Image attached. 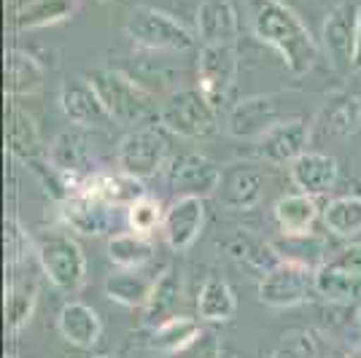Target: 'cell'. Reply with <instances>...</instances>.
<instances>
[{
  "instance_id": "6da1fadb",
  "label": "cell",
  "mask_w": 361,
  "mask_h": 358,
  "mask_svg": "<svg viewBox=\"0 0 361 358\" xmlns=\"http://www.w3.org/2000/svg\"><path fill=\"white\" fill-rule=\"evenodd\" d=\"M248 14L254 35L281 54L288 73L305 75L313 70L318 57L316 38L291 6L283 0H251Z\"/></svg>"
},
{
  "instance_id": "7a4b0ae2",
  "label": "cell",
  "mask_w": 361,
  "mask_h": 358,
  "mask_svg": "<svg viewBox=\"0 0 361 358\" xmlns=\"http://www.w3.org/2000/svg\"><path fill=\"white\" fill-rule=\"evenodd\" d=\"M84 78L97 90L114 121L137 124L154 116V92L146 90L133 75L114 70V68H94Z\"/></svg>"
},
{
  "instance_id": "3957f363",
  "label": "cell",
  "mask_w": 361,
  "mask_h": 358,
  "mask_svg": "<svg viewBox=\"0 0 361 358\" xmlns=\"http://www.w3.org/2000/svg\"><path fill=\"white\" fill-rule=\"evenodd\" d=\"M124 35L143 51L162 54V51H186L192 49L197 35L183 22H178L173 14L151 8V6H137L130 11L124 22Z\"/></svg>"
},
{
  "instance_id": "277c9868",
  "label": "cell",
  "mask_w": 361,
  "mask_h": 358,
  "mask_svg": "<svg viewBox=\"0 0 361 358\" xmlns=\"http://www.w3.org/2000/svg\"><path fill=\"white\" fill-rule=\"evenodd\" d=\"M35 254L49 283L62 294H75L87 280V259L81 245L65 232H46L35 242Z\"/></svg>"
},
{
  "instance_id": "5b68a950",
  "label": "cell",
  "mask_w": 361,
  "mask_h": 358,
  "mask_svg": "<svg viewBox=\"0 0 361 358\" xmlns=\"http://www.w3.org/2000/svg\"><path fill=\"white\" fill-rule=\"evenodd\" d=\"M216 108H213L202 92L197 90H178L173 92L159 108V124L167 132L183 140H202L216 132Z\"/></svg>"
},
{
  "instance_id": "8992f818",
  "label": "cell",
  "mask_w": 361,
  "mask_h": 358,
  "mask_svg": "<svg viewBox=\"0 0 361 358\" xmlns=\"http://www.w3.org/2000/svg\"><path fill=\"white\" fill-rule=\"evenodd\" d=\"M238 81V51L235 44H208L197 57V90L202 97L221 111Z\"/></svg>"
},
{
  "instance_id": "52a82bcc",
  "label": "cell",
  "mask_w": 361,
  "mask_h": 358,
  "mask_svg": "<svg viewBox=\"0 0 361 358\" xmlns=\"http://www.w3.org/2000/svg\"><path fill=\"white\" fill-rule=\"evenodd\" d=\"M167 156H170V143L154 127H140L135 132H127L116 149L119 173L137 180L154 178L165 167Z\"/></svg>"
},
{
  "instance_id": "ba28073f",
  "label": "cell",
  "mask_w": 361,
  "mask_h": 358,
  "mask_svg": "<svg viewBox=\"0 0 361 358\" xmlns=\"http://www.w3.org/2000/svg\"><path fill=\"white\" fill-rule=\"evenodd\" d=\"M356 38H359V6L353 3H337L331 8L324 27L321 41L326 60L337 73H350L356 65Z\"/></svg>"
},
{
  "instance_id": "9c48e42d",
  "label": "cell",
  "mask_w": 361,
  "mask_h": 358,
  "mask_svg": "<svg viewBox=\"0 0 361 358\" xmlns=\"http://www.w3.org/2000/svg\"><path fill=\"white\" fill-rule=\"evenodd\" d=\"M313 294H316V272L288 261H281L259 280V302L275 310L297 307Z\"/></svg>"
},
{
  "instance_id": "30bf717a",
  "label": "cell",
  "mask_w": 361,
  "mask_h": 358,
  "mask_svg": "<svg viewBox=\"0 0 361 358\" xmlns=\"http://www.w3.org/2000/svg\"><path fill=\"white\" fill-rule=\"evenodd\" d=\"M46 162L65 180L68 192L81 189V183L90 175H94L92 173L90 143H87V135L81 130H65V132L57 135L51 140L49 151H46Z\"/></svg>"
},
{
  "instance_id": "8fae6325",
  "label": "cell",
  "mask_w": 361,
  "mask_h": 358,
  "mask_svg": "<svg viewBox=\"0 0 361 358\" xmlns=\"http://www.w3.org/2000/svg\"><path fill=\"white\" fill-rule=\"evenodd\" d=\"M116 210L119 208L103 202L100 197L90 195L87 189H75L60 202L62 221L87 237L108 235L116 226Z\"/></svg>"
},
{
  "instance_id": "7c38bea8",
  "label": "cell",
  "mask_w": 361,
  "mask_h": 358,
  "mask_svg": "<svg viewBox=\"0 0 361 358\" xmlns=\"http://www.w3.org/2000/svg\"><path fill=\"white\" fill-rule=\"evenodd\" d=\"M310 140H313L310 124H305L302 119H283L275 121L270 130L256 140V151L267 162L291 167L302 154H307Z\"/></svg>"
},
{
  "instance_id": "4fadbf2b",
  "label": "cell",
  "mask_w": 361,
  "mask_h": 358,
  "mask_svg": "<svg viewBox=\"0 0 361 358\" xmlns=\"http://www.w3.org/2000/svg\"><path fill=\"white\" fill-rule=\"evenodd\" d=\"M224 173L202 154H183L170 167V189L180 197L208 199L221 189Z\"/></svg>"
},
{
  "instance_id": "5bb4252c",
  "label": "cell",
  "mask_w": 361,
  "mask_h": 358,
  "mask_svg": "<svg viewBox=\"0 0 361 358\" xmlns=\"http://www.w3.org/2000/svg\"><path fill=\"white\" fill-rule=\"evenodd\" d=\"M205 226V199L200 197H178L165 210L162 237L173 251H189Z\"/></svg>"
},
{
  "instance_id": "9a60e30c",
  "label": "cell",
  "mask_w": 361,
  "mask_h": 358,
  "mask_svg": "<svg viewBox=\"0 0 361 358\" xmlns=\"http://www.w3.org/2000/svg\"><path fill=\"white\" fill-rule=\"evenodd\" d=\"M361 130V97L359 94H334L326 105L318 111V116L310 124V132L318 140H343Z\"/></svg>"
},
{
  "instance_id": "2e32d148",
  "label": "cell",
  "mask_w": 361,
  "mask_h": 358,
  "mask_svg": "<svg viewBox=\"0 0 361 358\" xmlns=\"http://www.w3.org/2000/svg\"><path fill=\"white\" fill-rule=\"evenodd\" d=\"M62 113L73 121L75 127H106L111 119L106 103L100 100L97 90L87 78H73L65 81L60 90Z\"/></svg>"
},
{
  "instance_id": "e0dca14e",
  "label": "cell",
  "mask_w": 361,
  "mask_h": 358,
  "mask_svg": "<svg viewBox=\"0 0 361 358\" xmlns=\"http://www.w3.org/2000/svg\"><path fill=\"white\" fill-rule=\"evenodd\" d=\"M278 119V108L272 97L256 94V97H245L229 111V121L226 130L238 140H259L262 135L270 130Z\"/></svg>"
},
{
  "instance_id": "ac0fdd59",
  "label": "cell",
  "mask_w": 361,
  "mask_h": 358,
  "mask_svg": "<svg viewBox=\"0 0 361 358\" xmlns=\"http://www.w3.org/2000/svg\"><path fill=\"white\" fill-rule=\"evenodd\" d=\"M288 175H291L294 186L300 189L302 195L321 197L329 195L331 189H334V183L340 178V164L329 154L307 151V154H302L300 159L288 167Z\"/></svg>"
},
{
  "instance_id": "d6986e66",
  "label": "cell",
  "mask_w": 361,
  "mask_h": 358,
  "mask_svg": "<svg viewBox=\"0 0 361 358\" xmlns=\"http://www.w3.org/2000/svg\"><path fill=\"white\" fill-rule=\"evenodd\" d=\"M264 195V175L259 167L251 164H238L232 170H226L221 178V205L232 210H251L262 202Z\"/></svg>"
},
{
  "instance_id": "ffe728a7",
  "label": "cell",
  "mask_w": 361,
  "mask_h": 358,
  "mask_svg": "<svg viewBox=\"0 0 361 358\" xmlns=\"http://www.w3.org/2000/svg\"><path fill=\"white\" fill-rule=\"evenodd\" d=\"M197 38L208 44L238 41V11L229 0H205L197 8Z\"/></svg>"
},
{
  "instance_id": "44dd1931",
  "label": "cell",
  "mask_w": 361,
  "mask_h": 358,
  "mask_svg": "<svg viewBox=\"0 0 361 358\" xmlns=\"http://www.w3.org/2000/svg\"><path fill=\"white\" fill-rule=\"evenodd\" d=\"M183 307V280L176 269L167 267L157 280H154V291L149 297V304L143 307V326L157 328L170 318L180 313Z\"/></svg>"
},
{
  "instance_id": "7402d4cb",
  "label": "cell",
  "mask_w": 361,
  "mask_h": 358,
  "mask_svg": "<svg viewBox=\"0 0 361 358\" xmlns=\"http://www.w3.org/2000/svg\"><path fill=\"white\" fill-rule=\"evenodd\" d=\"M57 328L62 340L75 345V347H92L97 345L103 334V321L100 315L84 302H68L57 315Z\"/></svg>"
},
{
  "instance_id": "603a6c76",
  "label": "cell",
  "mask_w": 361,
  "mask_h": 358,
  "mask_svg": "<svg viewBox=\"0 0 361 358\" xmlns=\"http://www.w3.org/2000/svg\"><path fill=\"white\" fill-rule=\"evenodd\" d=\"M154 280L149 278L143 269H119V272H111L106 278V297L111 302H116L121 307H146L149 297L154 291Z\"/></svg>"
},
{
  "instance_id": "cb8c5ba5",
  "label": "cell",
  "mask_w": 361,
  "mask_h": 358,
  "mask_svg": "<svg viewBox=\"0 0 361 358\" xmlns=\"http://www.w3.org/2000/svg\"><path fill=\"white\" fill-rule=\"evenodd\" d=\"M78 11V0H27L16 8V30H44L68 22Z\"/></svg>"
},
{
  "instance_id": "d4e9b609",
  "label": "cell",
  "mask_w": 361,
  "mask_h": 358,
  "mask_svg": "<svg viewBox=\"0 0 361 358\" xmlns=\"http://www.w3.org/2000/svg\"><path fill=\"white\" fill-rule=\"evenodd\" d=\"M81 189H87L90 195L100 197L103 202L114 205V208H130L135 199L146 195V189L140 186L137 178H130L124 173H94L81 183Z\"/></svg>"
},
{
  "instance_id": "484cf974",
  "label": "cell",
  "mask_w": 361,
  "mask_h": 358,
  "mask_svg": "<svg viewBox=\"0 0 361 358\" xmlns=\"http://www.w3.org/2000/svg\"><path fill=\"white\" fill-rule=\"evenodd\" d=\"M321 210L316 197L310 195H286L275 202V221L281 226L283 235H307L313 232V224L318 221Z\"/></svg>"
},
{
  "instance_id": "4316f807",
  "label": "cell",
  "mask_w": 361,
  "mask_h": 358,
  "mask_svg": "<svg viewBox=\"0 0 361 358\" xmlns=\"http://www.w3.org/2000/svg\"><path fill=\"white\" fill-rule=\"evenodd\" d=\"M200 334H202V326H200L197 318H192V315H176V318H170L165 323H159L157 328H151L146 345H149L151 350H157V353L178 356V353H183L189 345L195 342Z\"/></svg>"
},
{
  "instance_id": "83f0119b",
  "label": "cell",
  "mask_w": 361,
  "mask_h": 358,
  "mask_svg": "<svg viewBox=\"0 0 361 358\" xmlns=\"http://www.w3.org/2000/svg\"><path fill=\"white\" fill-rule=\"evenodd\" d=\"M44 87V65L30 51L11 49L6 54V92L11 97H27Z\"/></svg>"
},
{
  "instance_id": "f1b7e54d",
  "label": "cell",
  "mask_w": 361,
  "mask_h": 358,
  "mask_svg": "<svg viewBox=\"0 0 361 358\" xmlns=\"http://www.w3.org/2000/svg\"><path fill=\"white\" fill-rule=\"evenodd\" d=\"M8 151L14 154L19 162H25L27 167L38 170V159L44 156V143H41V135L38 127L32 121L30 113L11 108V121H8Z\"/></svg>"
},
{
  "instance_id": "f546056e",
  "label": "cell",
  "mask_w": 361,
  "mask_h": 358,
  "mask_svg": "<svg viewBox=\"0 0 361 358\" xmlns=\"http://www.w3.org/2000/svg\"><path fill=\"white\" fill-rule=\"evenodd\" d=\"M235 313H238V299L232 294L229 283L224 278L208 275L200 285V294H197V315L202 321L221 323V321H232Z\"/></svg>"
},
{
  "instance_id": "4dcf8cb0",
  "label": "cell",
  "mask_w": 361,
  "mask_h": 358,
  "mask_svg": "<svg viewBox=\"0 0 361 358\" xmlns=\"http://www.w3.org/2000/svg\"><path fill=\"white\" fill-rule=\"evenodd\" d=\"M272 245H275V251L281 256V261L300 264V267H307L313 269V272L329 261L326 259V242L316 237L313 232H307V235H283L281 240H275Z\"/></svg>"
},
{
  "instance_id": "1f68e13d",
  "label": "cell",
  "mask_w": 361,
  "mask_h": 358,
  "mask_svg": "<svg viewBox=\"0 0 361 358\" xmlns=\"http://www.w3.org/2000/svg\"><path fill=\"white\" fill-rule=\"evenodd\" d=\"M321 221L334 237L350 240L361 235V195H345L329 199L321 210Z\"/></svg>"
},
{
  "instance_id": "d6a6232c",
  "label": "cell",
  "mask_w": 361,
  "mask_h": 358,
  "mask_svg": "<svg viewBox=\"0 0 361 358\" xmlns=\"http://www.w3.org/2000/svg\"><path fill=\"white\" fill-rule=\"evenodd\" d=\"M316 294L334 304H361V278H353L326 261L316 269Z\"/></svg>"
},
{
  "instance_id": "836d02e7",
  "label": "cell",
  "mask_w": 361,
  "mask_h": 358,
  "mask_svg": "<svg viewBox=\"0 0 361 358\" xmlns=\"http://www.w3.org/2000/svg\"><path fill=\"white\" fill-rule=\"evenodd\" d=\"M154 256V245L146 235L119 232L108 240V259L119 269H143Z\"/></svg>"
},
{
  "instance_id": "e575fe53",
  "label": "cell",
  "mask_w": 361,
  "mask_h": 358,
  "mask_svg": "<svg viewBox=\"0 0 361 358\" xmlns=\"http://www.w3.org/2000/svg\"><path fill=\"white\" fill-rule=\"evenodd\" d=\"M229 254L238 261H243L245 267H251L259 275H267L281 264V256L275 251L272 242H262V240L251 237V235H238L229 242Z\"/></svg>"
},
{
  "instance_id": "d590c367",
  "label": "cell",
  "mask_w": 361,
  "mask_h": 358,
  "mask_svg": "<svg viewBox=\"0 0 361 358\" xmlns=\"http://www.w3.org/2000/svg\"><path fill=\"white\" fill-rule=\"evenodd\" d=\"M35 302H38V288L32 280H19L11 283L6 291V328L16 334L35 313Z\"/></svg>"
},
{
  "instance_id": "8d00e7d4",
  "label": "cell",
  "mask_w": 361,
  "mask_h": 358,
  "mask_svg": "<svg viewBox=\"0 0 361 358\" xmlns=\"http://www.w3.org/2000/svg\"><path fill=\"white\" fill-rule=\"evenodd\" d=\"M162 221H165L162 202L149 195H143L140 199H135V202L127 208V224H130V229L137 232V235H146V237H149L151 232L162 229Z\"/></svg>"
},
{
  "instance_id": "74e56055",
  "label": "cell",
  "mask_w": 361,
  "mask_h": 358,
  "mask_svg": "<svg viewBox=\"0 0 361 358\" xmlns=\"http://www.w3.org/2000/svg\"><path fill=\"white\" fill-rule=\"evenodd\" d=\"M27 245H30L27 232L16 224L14 218H8L6 221V259H8V264H19L25 256L30 254Z\"/></svg>"
},
{
  "instance_id": "f35d334b",
  "label": "cell",
  "mask_w": 361,
  "mask_h": 358,
  "mask_svg": "<svg viewBox=\"0 0 361 358\" xmlns=\"http://www.w3.org/2000/svg\"><path fill=\"white\" fill-rule=\"evenodd\" d=\"M329 264L353 278H361V242H350L345 248H340L334 256H329Z\"/></svg>"
},
{
  "instance_id": "ab89813d",
  "label": "cell",
  "mask_w": 361,
  "mask_h": 358,
  "mask_svg": "<svg viewBox=\"0 0 361 358\" xmlns=\"http://www.w3.org/2000/svg\"><path fill=\"white\" fill-rule=\"evenodd\" d=\"M178 358H219V340H216V334L202 328V334L183 353H178Z\"/></svg>"
},
{
  "instance_id": "60d3db41",
  "label": "cell",
  "mask_w": 361,
  "mask_h": 358,
  "mask_svg": "<svg viewBox=\"0 0 361 358\" xmlns=\"http://www.w3.org/2000/svg\"><path fill=\"white\" fill-rule=\"evenodd\" d=\"M310 353H313V347H310V342L307 340H288V342H283L275 353H272V358H310Z\"/></svg>"
},
{
  "instance_id": "b9f144b4",
  "label": "cell",
  "mask_w": 361,
  "mask_h": 358,
  "mask_svg": "<svg viewBox=\"0 0 361 358\" xmlns=\"http://www.w3.org/2000/svg\"><path fill=\"white\" fill-rule=\"evenodd\" d=\"M353 70L361 73V6H359V38H356V65H353Z\"/></svg>"
},
{
  "instance_id": "7bdbcfd3",
  "label": "cell",
  "mask_w": 361,
  "mask_h": 358,
  "mask_svg": "<svg viewBox=\"0 0 361 358\" xmlns=\"http://www.w3.org/2000/svg\"><path fill=\"white\" fill-rule=\"evenodd\" d=\"M345 358H361V345H356V347H353V350H350Z\"/></svg>"
},
{
  "instance_id": "ee69618b",
  "label": "cell",
  "mask_w": 361,
  "mask_h": 358,
  "mask_svg": "<svg viewBox=\"0 0 361 358\" xmlns=\"http://www.w3.org/2000/svg\"><path fill=\"white\" fill-rule=\"evenodd\" d=\"M359 323H361V304H359Z\"/></svg>"
},
{
  "instance_id": "f6af8a7d",
  "label": "cell",
  "mask_w": 361,
  "mask_h": 358,
  "mask_svg": "<svg viewBox=\"0 0 361 358\" xmlns=\"http://www.w3.org/2000/svg\"><path fill=\"white\" fill-rule=\"evenodd\" d=\"M97 358H111V356H97Z\"/></svg>"
},
{
  "instance_id": "bcb514c9",
  "label": "cell",
  "mask_w": 361,
  "mask_h": 358,
  "mask_svg": "<svg viewBox=\"0 0 361 358\" xmlns=\"http://www.w3.org/2000/svg\"><path fill=\"white\" fill-rule=\"evenodd\" d=\"M6 358H16V356H6Z\"/></svg>"
},
{
  "instance_id": "7dc6e473",
  "label": "cell",
  "mask_w": 361,
  "mask_h": 358,
  "mask_svg": "<svg viewBox=\"0 0 361 358\" xmlns=\"http://www.w3.org/2000/svg\"><path fill=\"white\" fill-rule=\"evenodd\" d=\"M103 3H111V0H103Z\"/></svg>"
}]
</instances>
